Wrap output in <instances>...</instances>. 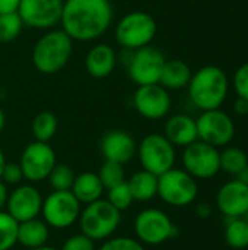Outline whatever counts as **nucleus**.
Returning <instances> with one entry per match:
<instances>
[{
	"label": "nucleus",
	"mask_w": 248,
	"mask_h": 250,
	"mask_svg": "<svg viewBox=\"0 0 248 250\" xmlns=\"http://www.w3.org/2000/svg\"><path fill=\"white\" fill-rule=\"evenodd\" d=\"M114 22V7L110 0H64L61 29L79 42L101 38Z\"/></svg>",
	"instance_id": "1"
},
{
	"label": "nucleus",
	"mask_w": 248,
	"mask_h": 250,
	"mask_svg": "<svg viewBox=\"0 0 248 250\" xmlns=\"http://www.w3.org/2000/svg\"><path fill=\"white\" fill-rule=\"evenodd\" d=\"M190 101L200 111L221 108L229 92V79L225 70L215 64L197 69L187 85Z\"/></svg>",
	"instance_id": "2"
},
{
	"label": "nucleus",
	"mask_w": 248,
	"mask_h": 250,
	"mask_svg": "<svg viewBox=\"0 0 248 250\" xmlns=\"http://www.w3.org/2000/svg\"><path fill=\"white\" fill-rule=\"evenodd\" d=\"M73 42L61 28L48 29L34 44L31 54L34 67L42 75L61 72L73 56Z\"/></svg>",
	"instance_id": "3"
},
{
	"label": "nucleus",
	"mask_w": 248,
	"mask_h": 250,
	"mask_svg": "<svg viewBox=\"0 0 248 250\" xmlns=\"http://www.w3.org/2000/svg\"><path fill=\"white\" fill-rule=\"evenodd\" d=\"M80 233L96 242H104L115 233L121 223V212L107 199H98L85 205L79 215Z\"/></svg>",
	"instance_id": "4"
},
{
	"label": "nucleus",
	"mask_w": 248,
	"mask_h": 250,
	"mask_svg": "<svg viewBox=\"0 0 248 250\" xmlns=\"http://www.w3.org/2000/svg\"><path fill=\"white\" fill-rule=\"evenodd\" d=\"M158 31L155 18L143 10H133L120 18L115 25V41L129 51L151 45Z\"/></svg>",
	"instance_id": "5"
},
{
	"label": "nucleus",
	"mask_w": 248,
	"mask_h": 250,
	"mask_svg": "<svg viewBox=\"0 0 248 250\" xmlns=\"http://www.w3.org/2000/svg\"><path fill=\"white\" fill-rule=\"evenodd\" d=\"M199 195L197 180L184 168H175L158 176V196L170 207L184 208L191 205Z\"/></svg>",
	"instance_id": "6"
},
{
	"label": "nucleus",
	"mask_w": 248,
	"mask_h": 250,
	"mask_svg": "<svg viewBox=\"0 0 248 250\" xmlns=\"http://www.w3.org/2000/svg\"><path fill=\"white\" fill-rule=\"evenodd\" d=\"M136 239L142 245L159 246L178 234L177 226L167 212L158 208H146L140 211L133 223Z\"/></svg>",
	"instance_id": "7"
},
{
	"label": "nucleus",
	"mask_w": 248,
	"mask_h": 250,
	"mask_svg": "<svg viewBox=\"0 0 248 250\" xmlns=\"http://www.w3.org/2000/svg\"><path fill=\"white\" fill-rule=\"evenodd\" d=\"M136 155L143 170L161 176L175 167V146L162 133H149L137 145Z\"/></svg>",
	"instance_id": "8"
},
{
	"label": "nucleus",
	"mask_w": 248,
	"mask_h": 250,
	"mask_svg": "<svg viewBox=\"0 0 248 250\" xmlns=\"http://www.w3.org/2000/svg\"><path fill=\"white\" fill-rule=\"evenodd\" d=\"M82 204L70 190H53L42 199L41 215L48 227L66 230L77 223Z\"/></svg>",
	"instance_id": "9"
},
{
	"label": "nucleus",
	"mask_w": 248,
	"mask_h": 250,
	"mask_svg": "<svg viewBox=\"0 0 248 250\" xmlns=\"http://www.w3.org/2000/svg\"><path fill=\"white\" fill-rule=\"evenodd\" d=\"M199 141H203L215 148L228 146L235 136V123L232 117L221 110L202 111L196 119Z\"/></svg>",
	"instance_id": "10"
},
{
	"label": "nucleus",
	"mask_w": 248,
	"mask_h": 250,
	"mask_svg": "<svg viewBox=\"0 0 248 250\" xmlns=\"http://www.w3.org/2000/svg\"><path fill=\"white\" fill-rule=\"evenodd\" d=\"M183 168L196 180H208L221 171L219 148H215L203 141H196L183 148Z\"/></svg>",
	"instance_id": "11"
},
{
	"label": "nucleus",
	"mask_w": 248,
	"mask_h": 250,
	"mask_svg": "<svg viewBox=\"0 0 248 250\" xmlns=\"http://www.w3.org/2000/svg\"><path fill=\"white\" fill-rule=\"evenodd\" d=\"M57 164L54 149L48 142L32 141L29 142L19 160V166L23 173V179L31 183H39L48 179L51 170Z\"/></svg>",
	"instance_id": "12"
},
{
	"label": "nucleus",
	"mask_w": 248,
	"mask_h": 250,
	"mask_svg": "<svg viewBox=\"0 0 248 250\" xmlns=\"http://www.w3.org/2000/svg\"><path fill=\"white\" fill-rule=\"evenodd\" d=\"M165 62L167 59L161 50L146 45L133 51L127 64V73L137 86L159 83Z\"/></svg>",
	"instance_id": "13"
},
{
	"label": "nucleus",
	"mask_w": 248,
	"mask_h": 250,
	"mask_svg": "<svg viewBox=\"0 0 248 250\" xmlns=\"http://www.w3.org/2000/svg\"><path fill=\"white\" fill-rule=\"evenodd\" d=\"M64 0H20L18 15L23 26L48 31L60 25Z\"/></svg>",
	"instance_id": "14"
},
{
	"label": "nucleus",
	"mask_w": 248,
	"mask_h": 250,
	"mask_svg": "<svg viewBox=\"0 0 248 250\" xmlns=\"http://www.w3.org/2000/svg\"><path fill=\"white\" fill-rule=\"evenodd\" d=\"M171 95L159 83L142 85L133 94L134 110L146 120H161L171 111Z\"/></svg>",
	"instance_id": "15"
},
{
	"label": "nucleus",
	"mask_w": 248,
	"mask_h": 250,
	"mask_svg": "<svg viewBox=\"0 0 248 250\" xmlns=\"http://www.w3.org/2000/svg\"><path fill=\"white\" fill-rule=\"evenodd\" d=\"M42 196L39 190L32 185H18L9 192L6 202V212L12 215L18 223H23L41 215Z\"/></svg>",
	"instance_id": "16"
},
{
	"label": "nucleus",
	"mask_w": 248,
	"mask_h": 250,
	"mask_svg": "<svg viewBox=\"0 0 248 250\" xmlns=\"http://www.w3.org/2000/svg\"><path fill=\"white\" fill-rule=\"evenodd\" d=\"M216 205L225 218H241L248 211V185L232 179L216 193Z\"/></svg>",
	"instance_id": "17"
},
{
	"label": "nucleus",
	"mask_w": 248,
	"mask_h": 250,
	"mask_svg": "<svg viewBox=\"0 0 248 250\" xmlns=\"http://www.w3.org/2000/svg\"><path fill=\"white\" fill-rule=\"evenodd\" d=\"M136 151V141L124 130H111L101 139V154L104 161H114L124 166L134 158Z\"/></svg>",
	"instance_id": "18"
},
{
	"label": "nucleus",
	"mask_w": 248,
	"mask_h": 250,
	"mask_svg": "<svg viewBox=\"0 0 248 250\" xmlns=\"http://www.w3.org/2000/svg\"><path fill=\"white\" fill-rule=\"evenodd\" d=\"M117 66V53L115 50L105 42L95 44L89 48L85 57V69L89 76L95 79L108 78Z\"/></svg>",
	"instance_id": "19"
},
{
	"label": "nucleus",
	"mask_w": 248,
	"mask_h": 250,
	"mask_svg": "<svg viewBox=\"0 0 248 250\" xmlns=\"http://www.w3.org/2000/svg\"><path fill=\"white\" fill-rule=\"evenodd\" d=\"M175 148H186L199 139L196 119L189 114H174L167 119L162 133Z\"/></svg>",
	"instance_id": "20"
},
{
	"label": "nucleus",
	"mask_w": 248,
	"mask_h": 250,
	"mask_svg": "<svg viewBox=\"0 0 248 250\" xmlns=\"http://www.w3.org/2000/svg\"><path fill=\"white\" fill-rule=\"evenodd\" d=\"M50 239V227L44 220L32 218L18 224V245L25 249H37L45 246Z\"/></svg>",
	"instance_id": "21"
},
{
	"label": "nucleus",
	"mask_w": 248,
	"mask_h": 250,
	"mask_svg": "<svg viewBox=\"0 0 248 250\" xmlns=\"http://www.w3.org/2000/svg\"><path fill=\"white\" fill-rule=\"evenodd\" d=\"M70 192L82 205H88L101 199L105 192V188L102 186L96 173L85 171L75 177Z\"/></svg>",
	"instance_id": "22"
},
{
	"label": "nucleus",
	"mask_w": 248,
	"mask_h": 250,
	"mask_svg": "<svg viewBox=\"0 0 248 250\" xmlns=\"http://www.w3.org/2000/svg\"><path fill=\"white\" fill-rule=\"evenodd\" d=\"M191 75L193 72L186 62L180 59H171V60H167L162 67L159 85H162L168 91H178V89L187 88L191 79Z\"/></svg>",
	"instance_id": "23"
},
{
	"label": "nucleus",
	"mask_w": 248,
	"mask_h": 250,
	"mask_svg": "<svg viewBox=\"0 0 248 250\" xmlns=\"http://www.w3.org/2000/svg\"><path fill=\"white\" fill-rule=\"evenodd\" d=\"M127 185L133 199L137 202H148L158 196V176L143 168L132 174V177L127 180Z\"/></svg>",
	"instance_id": "24"
},
{
	"label": "nucleus",
	"mask_w": 248,
	"mask_h": 250,
	"mask_svg": "<svg viewBox=\"0 0 248 250\" xmlns=\"http://www.w3.org/2000/svg\"><path fill=\"white\" fill-rule=\"evenodd\" d=\"M225 243L235 250H244L248 248V223L241 218H225L224 230Z\"/></svg>",
	"instance_id": "25"
},
{
	"label": "nucleus",
	"mask_w": 248,
	"mask_h": 250,
	"mask_svg": "<svg viewBox=\"0 0 248 250\" xmlns=\"http://www.w3.org/2000/svg\"><path fill=\"white\" fill-rule=\"evenodd\" d=\"M58 129V120L54 113L51 111H39L35 114L31 123V132L35 141L39 142H50Z\"/></svg>",
	"instance_id": "26"
},
{
	"label": "nucleus",
	"mask_w": 248,
	"mask_h": 250,
	"mask_svg": "<svg viewBox=\"0 0 248 250\" xmlns=\"http://www.w3.org/2000/svg\"><path fill=\"white\" fill-rule=\"evenodd\" d=\"M219 164L222 171L235 177L248 166L247 152L238 146H225L219 151Z\"/></svg>",
	"instance_id": "27"
},
{
	"label": "nucleus",
	"mask_w": 248,
	"mask_h": 250,
	"mask_svg": "<svg viewBox=\"0 0 248 250\" xmlns=\"http://www.w3.org/2000/svg\"><path fill=\"white\" fill-rule=\"evenodd\" d=\"M18 224L9 212L0 211V250H10L18 243Z\"/></svg>",
	"instance_id": "28"
},
{
	"label": "nucleus",
	"mask_w": 248,
	"mask_h": 250,
	"mask_svg": "<svg viewBox=\"0 0 248 250\" xmlns=\"http://www.w3.org/2000/svg\"><path fill=\"white\" fill-rule=\"evenodd\" d=\"M23 29V22L18 12L0 15V42L15 41Z\"/></svg>",
	"instance_id": "29"
},
{
	"label": "nucleus",
	"mask_w": 248,
	"mask_h": 250,
	"mask_svg": "<svg viewBox=\"0 0 248 250\" xmlns=\"http://www.w3.org/2000/svg\"><path fill=\"white\" fill-rule=\"evenodd\" d=\"M96 174H98L102 186L105 188V190L126 182L124 166L114 163V161H104V164L101 166V168Z\"/></svg>",
	"instance_id": "30"
},
{
	"label": "nucleus",
	"mask_w": 248,
	"mask_h": 250,
	"mask_svg": "<svg viewBox=\"0 0 248 250\" xmlns=\"http://www.w3.org/2000/svg\"><path fill=\"white\" fill-rule=\"evenodd\" d=\"M75 173L67 164H56L48 176V182L53 190H70L75 182Z\"/></svg>",
	"instance_id": "31"
},
{
	"label": "nucleus",
	"mask_w": 248,
	"mask_h": 250,
	"mask_svg": "<svg viewBox=\"0 0 248 250\" xmlns=\"http://www.w3.org/2000/svg\"><path fill=\"white\" fill-rule=\"evenodd\" d=\"M107 201L114 207L117 208L120 212L129 209L132 207V204L134 202L133 196H132V192L129 189V185H127V180L114 186V188H110L107 189Z\"/></svg>",
	"instance_id": "32"
},
{
	"label": "nucleus",
	"mask_w": 248,
	"mask_h": 250,
	"mask_svg": "<svg viewBox=\"0 0 248 250\" xmlns=\"http://www.w3.org/2000/svg\"><path fill=\"white\" fill-rule=\"evenodd\" d=\"M96 250H145V245H142L137 239L120 236L104 240Z\"/></svg>",
	"instance_id": "33"
},
{
	"label": "nucleus",
	"mask_w": 248,
	"mask_h": 250,
	"mask_svg": "<svg viewBox=\"0 0 248 250\" xmlns=\"http://www.w3.org/2000/svg\"><path fill=\"white\" fill-rule=\"evenodd\" d=\"M232 88L238 98L248 101V63L241 64L232 75Z\"/></svg>",
	"instance_id": "34"
},
{
	"label": "nucleus",
	"mask_w": 248,
	"mask_h": 250,
	"mask_svg": "<svg viewBox=\"0 0 248 250\" xmlns=\"http://www.w3.org/2000/svg\"><path fill=\"white\" fill-rule=\"evenodd\" d=\"M0 180L6 185V186H18L20 185V182L23 180V173L22 168L19 166V163H7L3 167Z\"/></svg>",
	"instance_id": "35"
},
{
	"label": "nucleus",
	"mask_w": 248,
	"mask_h": 250,
	"mask_svg": "<svg viewBox=\"0 0 248 250\" xmlns=\"http://www.w3.org/2000/svg\"><path fill=\"white\" fill-rule=\"evenodd\" d=\"M60 250H96V246L92 239L79 233L66 239Z\"/></svg>",
	"instance_id": "36"
},
{
	"label": "nucleus",
	"mask_w": 248,
	"mask_h": 250,
	"mask_svg": "<svg viewBox=\"0 0 248 250\" xmlns=\"http://www.w3.org/2000/svg\"><path fill=\"white\" fill-rule=\"evenodd\" d=\"M20 0H0V15L3 13H12L18 10Z\"/></svg>",
	"instance_id": "37"
},
{
	"label": "nucleus",
	"mask_w": 248,
	"mask_h": 250,
	"mask_svg": "<svg viewBox=\"0 0 248 250\" xmlns=\"http://www.w3.org/2000/svg\"><path fill=\"white\" fill-rule=\"evenodd\" d=\"M234 113L238 114V116H247L248 114V101L247 100H243V98H238L235 100L234 103Z\"/></svg>",
	"instance_id": "38"
},
{
	"label": "nucleus",
	"mask_w": 248,
	"mask_h": 250,
	"mask_svg": "<svg viewBox=\"0 0 248 250\" xmlns=\"http://www.w3.org/2000/svg\"><path fill=\"white\" fill-rule=\"evenodd\" d=\"M212 212H213V209H212V207H210L209 204H199V205L196 207V214H197V217L202 218V220L209 218V217L212 215Z\"/></svg>",
	"instance_id": "39"
},
{
	"label": "nucleus",
	"mask_w": 248,
	"mask_h": 250,
	"mask_svg": "<svg viewBox=\"0 0 248 250\" xmlns=\"http://www.w3.org/2000/svg\"><path fill=\"white\" fill-rule=\"evenodd\" d=\"M7 196H9V190L7 186L0 180V211H3L6 208V202H7Z\"/></svg>",
	"instance_id": "40"
},
{
	"label": "nucleus",
	"mask_w": 248,
	"mask_h": 250,
	"mask_svg": "<svg viewBox=\"0 0 248 250\" xmlns=\"http://www.w3.org/2000/svg\"><path fill=\"white\" fill-rule=\"evenodd\" d=\"M234 179H237V180H240V182H243V183H246L248 185V166L238 174V176H235Z\"/></svg>",
	"instance_id": "41"
},
{
	"label": "nucleus",
	"mask_w": 248,
	"mask_h": 250,
	"mask_svg": "<svg viewBox=\"0 0 248 250\" xmlns=\"http://www.w3.org/2000/svg\"><path fill=\"white\" fill-rule=\"evenodd\" d=\"M4 126H6V114H4L3 108L0 107V132L4 129Z\"/></svg>",
	"instance_id": "42"
},
{
	"label": "nucleus",
	"mask_w": 248,
	"mask_h": 250,
	"mask_svg": "<svg viewBox=\"0 0 248 250\" xmlns=\"http://www.w3.org/2000/svg\"><path fill=\"white\" fill-rule=\"evenodd\" d=\"M6 164V157H4V152L0 146V176H1V171H3V167Z\"/></svg>",
	"instance_id": "43"
},
{
	"label": "nucleus",
	"mask_w": 248,
	"mask_h": 250,
	"mask_svg": "<svg viewBox=\"0 0 248 250\" xmlns=\"http://www.w3.org/2000/svg\"><path fill=\"white\" fill-rule=\"evenodd\" d=\"M28 250H58V249H56V248H51V246H41V248H37V249H28Z\"/></svg>",
	"instance_id": "44"
},
{
	"label": "nucleus",
	"mask_w": 248,
	"mask_h": 250,
	"mask_svg": "<svg viewBox=\"0 0 248 250\" xmlns=\"http://www.w3.org/2000/svg\"><path fill=\"white\" fill-rule=\"evenodd\" d=\"M244 220H246V221H247V223H248V211H247V214L244 215Z\"/></svg>",
	"instance_id": "45"
}]
</instances>
